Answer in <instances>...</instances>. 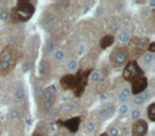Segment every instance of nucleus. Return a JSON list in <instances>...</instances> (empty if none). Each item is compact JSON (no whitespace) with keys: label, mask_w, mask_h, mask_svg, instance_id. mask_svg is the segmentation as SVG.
Masks as SVG:
<instances>
[{"label":"nucleus","mask_w":155,"mask_h":136,"mask_svg":"<svg viewBox=\"0 0 155 136\" xmlns=\"http://www.w3.org/2000/svg\"><path fill=\"white\" fill-rule=\"evenodd\" d=\"M16 64V51L12 45H7L0 52V76H7Z\"/></svg>","instance_id":"1"},{"label":"nucleus","mask_w":155,"mask_h":136,"mask_svg":"<svg viewBox=\"0 0 155 136\" xmlns=\"http://www.w3.org/2000/svg\"><path fill=\"white\" fill-rule=\"evenodd\" d=\"M34 5L29 1H18L16 7L12 10L10 17L13 22H28L34 14Z\"/></svg>","instance_id":"2"},{"label":"nucleus","mask_w":155,"mask_h":136,"mask_svg":"<svg viewBox=\"0 0 155 136\" xmlns=\"http://www.w3.org/2000/svg\"><path fill=\"white\" fill-rule=\"evenodd\" d=\"M142 76H143V71H142V69L140 68V66L136 61H130L125 65L122 72L123 79L127 82H133L136 79L140 78Z\"/></svg>","instance_id":"3"},{"label":"nucleus","mask_w":155,"mask_h":136,"mask_svg":"<svg viewBox=\"0 0 155 136\" xmlns=\"http://www.w3.org/2000/svg\"><path fill=\"white\" fill-rule=\"evenodd\" d=\"M55 100V88L54 86H49L43 91L41 95V102H43V108L45 111H50L54 105Z\"/></svg>","instance_id":"4"},{"label":"nucleus","mask_w":155,"mask_h":136,"mask_svg":"<svg viewBox=\"0 0 155 136\" xmlns=\"http://www.w3.org/2000/svg\"><path fill=\"white\" fill-rule=\"evenodd\" d=\"M110 63H112L113 66L115 67H120L122 65H124L127 61V53L124 49H121V48H117L114 51L110 53Z\"/></svg>","instance_id":"5"},{"label":"nucleus","mask_w":155,"mask_h":136,"mask_svg":"<svg viewBox=\"0 0 155 136\" xmlns=\"http://www.w3.org/2000/svg\"><path fill=\"white\" fill-rule=\"evenodd\" d=\"M87 83V72L80 71L78 74V76L75 77V84L73 87V91H74V95L77 97H80L83 94L86 86Z\"/></svg>","instance_id":"6"},{"label":"nucleus","mask_w":155,"mask_h":136,"mask_svg":"<svg viewBox=\"0 0 155 136\" xmlns=\"http://www.w3.org/2000/svg\"><path fill=\"white\" fill-rule=\"evenodd\" d=\"M148 87V79L147 77H140V78L136 79L135 81L132 82V88H131V93L134 95H139L142 91H144Z\"/></svg>","instance_id":"7"},{"label":"nucleus","mask_w":155,"mask_h":136,"mask_svg":"<svg viewBox=\"0 0 155 136\" xmlns=\"http://www.w3.org/2000/svg\"><path fill=\"white\" fill-rule=\"evenodd\" d=\"M148 123L142 119H138L132 125V136H144L148 133Z\"/></svg>","instance_id":"8"},{"label":"nucleus","mask_w":155,"mask_h":136,"mask_svg":"<svg viewBox=\"0 0 155 136\" xmlns=\"http://www.w3.org/2000/svg\"><path fill=\"white\" fill-rule=\"evenodd\" d=\"M60 84L64 91H69V89H73L75 84V76L73 75H65L62 77L60 80Z\"/></svg>","instance_id":"9"},{"label":"nucleus","mask_w":155,"mask_h":136,"mask_svg":"<svg viewBox=\"0 0 155 136\" xmlns=\"http://www.w3.org/2000/svg\"><path fill=\"white\" fill-rule=\"evenodd\" d=\"M80 123H81L80 117H73V118H70L65 121V122H63L62 124L64 125L68 131H70L71 133H74V132H77L78 129H79Z\"/></svg>","instance_id":"10"},{"label":"nucleus","mask_w":155,"mask_h":136,"mask_svg":"<svg viewBox=\"0 0 155 136\" xmlns=\"http://www.w3.org/2000/svg\"><path fill=\"white\" fill-rule=\"evenodd\" d=\"M114 113H115L114 105H112V104H106V105H104L103 108L100 110V117H101L102 119H104V120H106V119L110 118V117L114 115Z\"/></svg>","instance_id":"11"},{"label":"nucleus","mask_w":155,"mask_h":136,"mask_svg":"<svg viewBox=\"0 0 155 136\" xmlns=\"http://www.w3.org/2000/svg\"><path fill=\"white\" fill-rule=\"evenodd\" d=\"M149 99H150V93L144 91H142L141 94H139V95L135 96V98H134V103H135L136 105H142V104L146 103Z\"/></svg>","instance_id":"12"},{"label":"nucleus","mask_w":155,"mask_h":136,"mask_svg":"<svg viewBox=\"0 0 155 136\" xmlns=\"http://www.w3.org/2000/svg\"><path fill=\"white\" fill-rule=\"evenodd\" d=\"M114 41H115L114 35H112V34L105 35V36L102 37L101 41H100V47H101L102 49H106V48H108L110 46H112L113 44H114Z\"/></svg>","instance_id":"13"},{"label":"nucleus","mask_w":155,"mask_h":136,"mask_svg":"<svg viewBox=\"0 0 155 136\" xmlns=\"http://www.w3.org/2000/svg\"><path fill=\"white\" fill-rule=\"evenodd\" d=\"M65 56V51L63 49H56L54 50L53 55H52V60H53L54 63H58L64 58Z\"/></svg>","instance_id":"14"},{"label":"nucleus","mask_w":155,"mask_h":136,"mask_svg":"<svg viewBox=\"0 0 155 136\" xmlns=\"http://www.w3.org/2000/svg\"><path fill=\"white\" fill-rule=\"evenodd\" d=\"M14 95H15V98L16 100L18 101H22V100L26 98V91H25L24 87L22 86H17L14 91Z\"/></svg>","instance_id":"15"},{"label":"nucleus","mask_w":155,"mask_h":136,"mask_svg":"<svg viewBox=\"0 0 155 136\" xmlns=\"http://www.w3.org/2000/svg\"><path fill=\"white\" fill-rule=\"evenodd\" d=\"M130 38H131V34H130L127 31L121 30L120 32L118 33V41H120V43H122V44L127 43V41H130Z\"/></svg>","instance_id":"16"},{"label":"nucleus","mask_w":155,"mask_h":136,"mask_svg":"<svg viewBox=\"0 0 155 136\" xmlns=\"http://www.w3.org/2000/svg\"><path fill=\"white\" fill-rule=\"evenodd\" d=\"M154 58H153V54L150 53V52H147L143 55L141 56V63L143 64V66H150L151 63L153 62Z\"/></svg>","instance_id":"17"},{"label":"nucleus","mask_w":155,"mask_h":136,"mask_svg":"<svg viewBox=\"0 0 155 136\" xmlns=\"http://www.w3.org/2000/svg\"><path fill=\"white\" fill-rule=\"evenodd\" d=\"M130 95H131V91H130V88L125 87V88H123L122 91H120V94H119V96H118V100L120 102H124L125 100H127Z\"/></svg>","instance_id":"18"},{"label":"nucleus","mask_w":155,"mask_h":136,"mask_svg":"<svg viewBox=\"0 0 155 136\" xmlns=\"http://www.w3.org/2000/svg\"><path fill=\"white\" fill-rule=\"evenodd\" d=\"M79 108V103L77 101H71L69 103H67L64 108L65 113H70V112H74L77 108Z\"/></svg>","instance_id":"19"},{"label":"nucleus","mask_w":155,"mask_h":136,"mask_svg":"<svg viewBox=\"0 0 155 136\" xmlns=\"http://www.w3.org/2000/svg\"><path fill=\"white\" fill-rule=\"evenodd\" d=\"M148 117L151 121L155 120V103H151L148 108Z\"/></svg>","instance_id":"20"},{"label":"nucleus","mask_w":155,"mask_h":136,"mask_svg":"<svg viewBox=\"0 0 155 136\" xmlns=\"http://www.w3.org/2000/svg\"><path fill=\"white\" fill-rule=\"evenodd\" d=\"M10 18V12L9 10L7 9H3L0 11V20H2V22H5Z\"/></svg>","instance_id":"21"},{"label":"nucleus","mask_w":155,"mask_h":136,"mask_svg":"<svg viewBox=\"0 0 155 136\" xmlns=\"http://www.w3.org/2000/svg\"><path fill=\"white\" fill-rule=\"evenodd\" d=\"M95 129H96V123L94 121H89L86 124V127H85V133L91 134V132L95 131Z\"/></svg>","instance_id":"22"},{"label":"nucleus","mask_w":155,"mask_h":136,"mask_svg":"<svg viewBox=\"0 0 155 136\" xmlns=\"http://www.w3.org/2000/svg\"><path fill=\"white\" fill-rule=\"evenodd\" d=\"M131 119L134 121L138 120V119H140V111L138 110V108H134L133 111H132L131 113Z\"/></svg>","instance_id":"23"},{"label":"nucleus","mask_w":155,"mask_h":136,"mask_svg":"<svg viewBox=\"0 0 155 136\" xmlns=\"http://www.w3.org/2000/svg\"><path fill=\"white\" fill-rule=\"evenodd\" d=\"M67 67H68L69 70H75L78 68V63L75 60H69L68 64H67Z\"/></svg>","instance_id":"24"},{"label":"nucleus","mask_w":155,"mask_h":136,"mask_svg":"<svg viewBox=\"0 0 155 136\" xmlns=\"http://www.w3.org/2000/svg\"><path fill=\"white\" fill-rule=\"evenodd\" d=\"M107 135L108 136H119L120 135V133H119V130L117 129V128L112 127V128H110V130H108Z\"/></svg>","instance_id":"25"},{"label":"nucleus","mask_w":155,"mask_h":136,"mask_svg":"<svg viewBox=\"0 0 155 136\" xmlns=\"http://www.w3.org/2000/svg\"><path fill=\"white\" fill-rule=\"evenodd\" d=\"M118 112L120 115H125L127 112H129V105H127V104H121Z\"/></svg>","instance_id":"26"},{"label":"nucleus","mask_w":155,"mask_h":136,"mask_svg":"<svg viewBox=\"0 0 155 136\" xmlns=\"http://www.w3.org/2000/svg\"><path fill=\"white\" fill-rule=\"evenodd\" d=\"M91 81H93V82H98V81L100 80V74L98 71L93 72V74H91Z\"/></svg>","instance_id":"27"},{"label":"nucleus","mask_w":155,"mask_h":136,"mask_svg":"<svg viewBox=\"0 0 155 136\" xmlns=\"http://www.w3.org/2000/svg\"><path fill=\"white\" fill-rule=\"evenodd\" d=\"M10 115H11V117H12L13 119L19 118V113H18L16 110H12V111H11V113H10Z\"/></svg>","instance_id":"28"},{"label":"nucleus","mask_w":155,"mask_h":136,"mask_svg":"<svg viewBox=\"0 0 155 136\" xmlns=\"http://www.w3.org/2000/svg\"><path fill=\"white\" fill-rule=\"evenodd\" d=\"M149 51H150V53H153V52L155 51V43L154 41H152V43L150 44V46H149Z\"/></svg>","instance_id":"29"},{"label":"nucleus","mask_w":155,"mask_h":136,"mask_svg":"<svg viewBox=\"0 0 155 136\" xmlns=\"http://www.w3.org/2000/svg\"><path fill=\"white\" fill-rule=\"evenodd\" d=\"M53 49H54V45H53V44L48 43V44H47V52L53 51Z\"/></svg>","instance_id":"30"},{"label":"nucleus","mask_w":155,"mask_h":136,"mask_svg":"<svg viewBox=\"0 0 155 136\" xmlns=\"http://www.w3.org/2000/svg\"><path fill=\"white\" fill-rule=\"evenodd\" d=\"M41 87H39L38 85H36V86H35V93H36V95H39V94H41Z\"/></svg>","instance_id":"31"},{"label":"nucleus","mask_w":155,"mask_h":136,"mask_svg":"<svg viewBox=\"0 0 155 136\" xmlns=\"http://www.w3.org/2000/svg\"><path fill=\"white\" fill-rule=\"evenodd\" d=\"M32 136H44V135H43V134H41V133H38V132H35V133H33Z\"/></svg>","instance_id":"32"},{"label":"nucleus","mask_w":155,"mask_h":136,"mask_svg":"<svg viewBox=\"0 0 155 136\" xmlns=\"http://www.w3.org/2000/svg\"><path fill=\"white\" fill-rule=\"evenodd\" d=\"M1 132H2V124L0 122V134H1Z\"/></svg>","instance_id":"33"},{"label":"nucleus","mask_w":155,"mask_h":136,"mask_svg":"<svg viewBox=\"0 0 155 136\" xmlns=\"http://www.w3.org/2000/svg\"><path fill=\"white\" fill-rule=\"evenodd\" d=\"M100 136H108V135H107V133H102Z\"/></svg>","instance_id":"34"}]
</instances>
